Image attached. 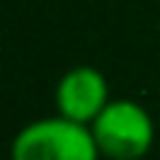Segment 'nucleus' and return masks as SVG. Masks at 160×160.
Masks as SVG:
<instances>
[{
	"mask_svg": "<svg viewBox=\"0 0 160 160\" xmlns=\"http://www.w3.org/2000/svg\"><path fill=\"white\" fill-rule=\"evenodd\" d=\"M113 101L110 83L95 65H74L57 80L53 89V107L59 116L80 125H92L101 116V110Z\"/></svg>",
	"mask_w": 160,
	"mask_h": 160,
	"instance_id": "3",
	"label": "nucleus"
},
{
	"mask_svg": "<svg viewBox=\"0 0 160 160\" xmlns=\"http://www.w3.org/2000/svg\"><path fill=\"white\" fill-rule=\"evenodd\" d=\"M89 128L104 160H142L154 145V119L133 98H113Z\"/></svg>",
	"mask_w": 160,
	"mask_h": 160,
	"instance_id": "2",
	"label": "nucleus"
},
{
	"mask_svg": "<svg viewBox=\"0 0 160 160\" xmlns=\"http://www.w3.org/2000/svg\"><path fill=\"white\" fill-rule=\"evenodd\" d=\"M9 160H104L89 125L65 116H45L15 133Z\"/></svg>",
	"mask_w": 160,
	"mask_h": 160,
	"instance_id": "1",
	"label": "nucleus"
}]
</instances>
